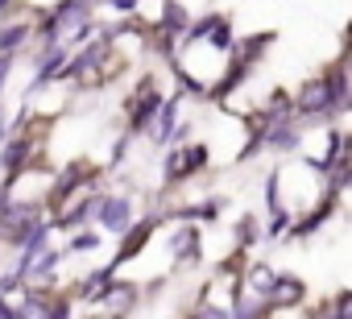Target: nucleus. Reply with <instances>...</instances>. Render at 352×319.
<instances>
[{
	"mask_svg": "<svg viewBox=\"0 0 352 319\" xmlns=\"http://www.w3.org/2000/svg\"><path fill=\"white\" fill-rule=\"evenodd\" d=\"M208 162H212V149H208L204 141H183V145H174L170 157H166V166H162L166 191H179L183 183L199 179V175L208 170Z\"/></svg>",
	"mask_w": 352,
	"mask_h": 319,
	"instance_id": "obj_1",
	"label": "nucleus"
},
{
	"mask_svg": "<svg viewBox=\"0 0 352 319\" xmlns=\"http://www.w3.org/2000/svg\"><path fill=\"white\" fill-rule=\"evenodd\" d=\"M162 104H166V91L153 83V75H145V79H141V87L124 100V108H129V137L149 133V129H153V120H157V112H162Z\"/></svg>",
	"mask_w": 352,
	"mask_h": 319,
	"instance_id": "obj_2",
	"label": "nucleus"
},
{
	"mask_svg": "<svg viewBox=\"0 0 352 319\" xmlns=\"http://www.w3.org/2000/svg\"><path fill=\"white\" fill-rule=\"evenodd\" d=\"M96 224L112 236H124L133 224H137V208H133V195H104L100 199V212H96Z\"/></svg>",
	"mask_w": 352,
	"mask_h": 319,
	"instance_id": "obj_3",
	"label": "nucleus"
},
{
	"mask_svg": "<svg viewBox=\"0 0 352 319\" xmlns=\"http://www.w3.org/2000/svg\"><path fill=\"white\" fill-rule=\"evenodd\" d=\"M261 298H265L270 315H278V311H294V307H302L307 286H302V278H294V274H278V278H274V286H270Z\"/></svg>",
	"mask_w": 352,
	"mask_h": 319,
	"instance_id": "obj_4",
	"label": "nucleus"
},
{
	"mask_svg": "<svg viewBox=\"0 0 352 319\" xmlns=\"http://www.w3.org/2000/svg\"><path fill=\"white\" fill-rule=\"evenodd\" d=\"M170 253H174V265L195 270L199 257H204V232H199V224H179V228H174L170 232Z\"/></svg>",
	"mask_w": 352,
	"mask_h": 319,
	"instance_id": "obj_5",
	"label": "nucleus"
},
{
	"mask_svg": "<svg viewBox=\"0 0 352 319\" xmlns=\"http://www.w3.org/2000/svg\"><path fill=\"white\" fill-rule=\"evenodd\" d=\"M162 224V216H145V220H137L124 236H120V245H116V257H112V270H120L124 261H133V257H141V249L149 245V236H153V228Z\"/></svg>",
	"mask_w": 352,
	"mask_h": 319,
	"instance_id": "obj_6",
	"label": "nucleus"
},
{
	"mask_svg": "<svg viewBox=\"0 0 352 319\" xmlns=\"http://www.w3.org/2000/svg\"><path fill=\"white\" fill-rule=\"evenodd\" d=\"M30 46H34V17H9V21H0V54H5V58H17Z\"/></svg>",
	"mask_w": 352,
	"mask_h": 319,
	"instance_id": "obj_7",
	"label": "nucleus"
},
{
	"mask_svg": "<svg viewBox=\"0 0 352 319\" xmlns=\"http://www.w3.org/2000/svg\"><path fill=\"white\" fill-rule=\"evenodd\" d=\"M141 302V290L133 286V282H108V290H104V298H100V307L108 311V319H124L133 307Z\"/></svg>",
	"mask_w": 352,
	"mask_h": 319,
	"instance_id": "obj_8",
	"label": "nucleus"
},
{
	"mask_svg": "<svg viewBox=\"0 0 352 319\" xmlns=\"http://www.w3.org/2000/svg\"><path fill=\"white\" fill-rule=\"evenodd\" d=\"M274 278H278V270H274L270 261H249L236 286H241V290H249V294H265V290L274 286Z\"/></svg>",
	"mask_w": 352,
	"mask_h": 319,
	"instance_id": "obj_9",
	"label": "nucleus"
},
{
	"mask_svg": "<svg viewBox=\"0 0 352 319\" xmlns=\"http://www.w3.org/2000/svg\"><path fill=\"white\" fill-rule=\"evenodd\" d=\"M228 319H270V307L261 294H249V290H236L232 294V311Z\"/></svg>",
	"mask_w": 352,
	"mask_h": 319,
	"instance_id": "obj_10",
	"label": "nucleus"
},
{
	"mask_svg": "<svg viewBox=\"0 0 352 319\" xmlns=\"http://www.w3.org/2000/svg\"><path fill=\"white\" fill-rule=\"evenodd\" d=\"M112 278H116V270H112V265H100V270H91V274L79 282V298L100 307V298H104V290H108V282H112Z\"/></svg>",
	"mask_w": 352,
	"mask_h": 319,
	"instance_id": "obj_11",
	"label": "nucleus"
},
{
	"mask_svg": "<svg viewBox=\"0 0 352 319\" xmlns=\"http://www.w3.org/2000/svg\"><path fill=\"white\" fill-rule=\"evenodd\" d=\"M257 241H261V220H257V216H241V220H236V249L249 253Z\"/></svg>",
	"mask_w": 352,
	"mask_h": 319,
	"instance_id": "obj_12",
	"label": "nucleus"
},
{
	"mask_svg": "<svg viewBox=\"0 0 352 319\" xmlns=\"http://www.w3.org/2000/svg\"><path fill=\"white\" fill-rule=\"evenodd\" d=\"M104 245V232H91V228H79L75 236H71V245L63 249V253H96Z\"/></svg>",
	"mask_w": 352,
	"mask_h": 319,
	"instance_id": "obj_13",
	"label": "nucleus"
},
{
	"mask_svg": "<svg viewBox=\"0 0 352 319\" xmlns=\"http://www.w3.org/2000/svg\"><path fill=\"white\" fill-rule=\"evenodd\" d=\"M187 319H228V311L220 307V302H208V298H199L195 307H191V315Z\"/></svg>",
	"mask_w": 352,
	"mask_h": 319,
	"instance_id": "obj_14",
	"label": "nucleus"
},
{
	"mask_svg": "<svg viewBox=\"0 0 352 319\" xmlns=\"http://www.w3.org/2000/svg\"><path fill=\"white\" fill-rule=\"evenodd\" d=\"M71 294H50V315L46 319H71Z\"/></svg>",
	"mask_w": 352,
	"mask_h": 319,
	"instance_id": "obj_15",
	"label": "nucleus"
},
{
	"mask_svg": "<svg viewBox=\"0 0 352 319\" xmlns=\"http://www.w3.org/2000/svg\"><path fill=\"white\" fill-rule=\"evenodd\" d=\"M13 67H17V58H5V54H0V96H5V83H9Z\"/></svg>",
	"mask_w": 352,
	"mask_h": 319,
	"instance_id": "obj_16",
	"label": "nucleus"
},
{
	"mask_svg": "<svg viewBox=\"0 0 352 319\" xmlns=\"http://www.w3.org/2000/svg\"><path fill=\"white\" fill-rule=\"evenodd\" d=\"M13 137V124H9V116H5V108H0V145H5Z\"/></svg>",
	"mask_w": 352,
	"mask_h": 319,
	"instance_id": "obj_17",
	"label": "nucleus"
},
{
	"mask_svg": "<svg viewBox=\"0 0 352 319\" xmlns=\"http://www.w3.org/2000/svg\"><path fill=\"white\" fill-rule=\"evenodd\" d=\"M0 249H5V245H0Z\"/></svg>",
	"mask_w": 352,
	"mask_h": 319,
	"instance_id": "obj_18",
	"label": "nucleus"
}]
</instances>
